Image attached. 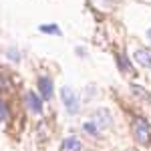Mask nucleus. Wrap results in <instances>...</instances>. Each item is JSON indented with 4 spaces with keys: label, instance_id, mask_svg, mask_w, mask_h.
Here are the masks:
<instances>
[{
    "label": "nucleus",
    "instance_id": "14",
    "mask_svg": "<svg viewBox=\"0 0 151 151\" xmlns=\"http://www.w3.org/2000/svg\"><path fill=\"white\" fill-rule=\"evenodd\" d=\"M4 87H6V83H4V77L0 75V89H4Z\"/></svg>",
    "mask_w": 151,
    "mask_h": 151
},
{
    "label": "nucleus",
    "instance_id": "9",
    "mask_svg": "<svg viewBox=\"0 0 151 151\" xmlns=\"http://www.w3.org/2000/svg\"><path fill=\"white\" fill-rule=\"evenodd\" d=\"M40 32H47V35H60V28L57 24H40Z\"/></svg>",
    "mask_w": 151,
    "mask_h": 151
},
{
    "label": "nucleus",
    "instance_id": "12",
    "mask_svg": "<svg viewBox=\"0 0 151 151\" xmlns=\"http://www.w3.org/2000/svg\"><path fill=\"white\" fill-rule=\"evenodd\" d=\"M8 119V107L4 105V101L0 99V123H4Z\"/></svg>",
    "mask_w": 151,
    "mask_h": 151
},
{
    "label": "nucleus",
    "instance_id": "16",
    "mask_svg": "<svg viewBox=\"0 0 151 151\" xmlns=\"http://www.w3.org/2000/svg\"><path fill=\"white\" fill-rule=\"evenodd\" d=\"M147 38H149V40H151V28H149V30H147Z\"/></svg>",
    "mask_w": 151,
    "mask_h": 151
},
{
    "label": "nucleus",
    "instance_id": "7",
    "mask_svg": "<svg viewBox=\"0 0 151 151\" xmlns=\"http://www.w3.org/2000/svg\"><path fill=\"white\" fill-rule=\"evenodd\" d=\"M60 149L63 151H83V143L77 137H67L60 143Z\"/></svg>",
    "mask_w": 151,
    "mask_h": 151
},
{
    "label": "nucleus",
    "instance_id": "13",
    "mask_svg": "<svg viewBox=\"0 0 151 151\" xmlns=\"http://www.w3.org/2000/svg\"><path fill=\"white\" fill-rule=\"evenodd\" d=\"M6 57L10 58V60H14V63H18V60H20V52H18L16 48H8V50H6Z\"/></svg>",
    "mask_w": 151,
    "mask_h": 151
},
{
    "label": "nucleus",
    "instance_id": "11",
    "mask_svg": "<svg viewBox=\"0 0 151 151\" xmlns=\"http://www.w3.org/2000/svg\"><path fill=\"white\" fill-rule=\"evenodd\" d=\"M131 91H133V93H135V95H139L141 99H143V97H145V99H147V101H151V95L147 93V91H145V89H141L139 85H133V87H131Z\"/></svg>",
    "mask_w": 151,
    "mask_h": 151
},
{
    "label": "nucleus",
    "instance_id": "10",
    "mask_svg": "<svg viewBox=\"0 0 151 151\" xmlns=\"http://www.w3.org/2000/svg\"><path fill=\"white\" fill-rule=\"evenodd\" d=\"M83 129H85L89 135H93V137H97V135H99V127H97L95 123H91V121H87V123L83 125Z\"/></svg>",
    "mask_w": 151,
    "mask_h": 151
},
{
    "label": "nucleus",
    "instance_id": "3",
    "mask_svg": "<svg viewBox=\"0 0 151 151\" xmlns=\"http://www.w3.org/2000/svg\"><path fill=\"white\" fill-rule=\"evenodd\" d=\"M91 123H95L99 131L101 129H109L113 125V117H111V111L109 109H97L93 111V115H91Z\"/></svg>",
    "mask_w": 151,
    "mask_h": 151
},
{
    "label": "nucleus",
    "instance_id": "15",
    "mask_svg": "<svg viewBox=\"0 0 151 151\" xmlns=\"http://www.w3.org/2000/svg\"><path fill=\"white\" fill-rule=\"evenodd\" d=\"M77 55H81V57H85V48H79V47H77Z\"/></svg>",
    "mask_w": 151,
    "mask_h": 151
},
{
    "label": "nucleus",
    "instance_id": "4",
    "mask_svg": "<svg viewBox=\"0 0 151 151\" xmlns=\"http://www.w3.org/2000/svg\"><path fill=\"white\" fill-rule=\"evenodd\" d=\"M24 103L30 109V113H35V115H38V113L42 111V99L36 93H32V91H28V93L24 95Z\"/></svg>",
    "mask_w": 151,
    "mask_h": 151
},
{
    "label": "nucleus",
    "instance_id": "5",
    "mask_svg": "<svg viewBox=\"0 0 151 151\" xmlns=\"http://www.w3.org/2000/svg\"><path fill=\"white\" fill-rule=\"evenodd\" d=\"M38 91H40V99L42 101L52 99V81L48 77H40L38 79Z\"/></svg>",
    "mask_w": 151,
    "mask_h": 151
},
{
    "label": "nucleus",
    "instance_id": "1",
    "mask_svg": "<svg viewBox=\"0 0 151 151\" xmlns=\"http://www.w3.org/2000/svg\"><path fill=\"white\" fill-rule=\"evenodd\" d=\"M60 99H63L65 109L69 111L70 115H77V113H79V109H81V101H79V95L75 93L70 87H63V89H60Z\"/></svg>",
    "mask_w": 151,
    "mask_h": 151
},
{
    "label": "nucleus",
    "instance_id": "8",
    "mask_svg": "<svg viewBox=\"0 0 151 151\" xmlns=\"http://www.w3.org/2000/svg\"><path fill=\"white\" fill-rule=\"evenodd\" d=\"M117 63H119V69L121 70L131 73V63H129V58H125L123 55H117Z\"/></svg>",
    "mask_w": 151,
    "mask_h": 151
},
{
    "label": "nucleus",
    "instance_id": "17",
    "mask_svg": "<svg viewBox=\"0 0 151 151\" xmlns=\"http://www.w3.org/2000/svg\"><path fill=\"white\" fill-rule=\"evenodd\" d=\"M93 2H97V0H93Z\"/></svg>",
    "mask_w": 151,
    "mask_h": 151
},
{
    "label": "nucleus",
    "instance_id": "2",
    "mask_svg": "<svg viewBox=\"0 0 151 151\" xmlns=\"http://www.w3.org/2000/svg\"><path fill=\"white\" fill-rule=\"evenodd\" d=\"M133 135H135V139L139 141L141 145H147L151 141V125L145 119L135 117V121H133Z\"/></svg>",
    "mask_w": 151,
    "mask_h": 151
},
{
    "label": "nucleus",
    "instance_id": "6",
    "mask_svg": "<svg viewBox=\"0 0 151 151\" xmlns=\"http://www.w3.org/2000/svg\"><path fill=\"white\" fill-rule=\"evenodd\" d=\"M135 60L139 63L141 67H145V69L151 70V50H147V48H139V50H135Z\"/></svg>",
    "mask_w": 151,
    "mask_h": 151
}]
</instances>
